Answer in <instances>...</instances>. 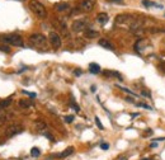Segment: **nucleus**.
Returning <instances> with one entry per match:
<instances>
[{"label":"nucleus","instance_id":"obj_1","mask_svg":"<svg viewBox=\"0 0 165 160\" xmlns=\"http://www.w3.org/2000/svg\"><path fill=\"white\" fill-rule=\"evenodd\" d=\"M28 5H29V9L32 10V13L34 15H37L40 19H45L47 17V10H46L45 5L41 4L38 0H30Z\"/></svg>","mask_w":165,"mask_h":160},{"label":"nucleus","instance_id":"obj_2","mask_svg":"<svg viewBox=\"0 0 165 160\" xmlns=\"http://www.w3.org/2000/svg\"><path fill=\"white\" fill-rule=\"evenodd\" d=\"M0 41L4 42V43H9L13 46H17V47H22L24 46V41H23L22 36L19 34H6V36H1L0 37Z\"/></svg>","mask_w":165,"mask_h":160},{"label":"nucleus","instance_id":"obj_3","mask_svg":"<svg viewBox=\"0 0 165 160\" xmlns=\"http://www.w3.org/2000/svg\"><path fill=\"white\" fill-rule=\"evenodd\" d=\"M29 43L38 48H46L47 47V38L41 33H34L29 36Z\"/></svg>","mask_w":165,"mask_h":160},{"label":"nucleus","instance_id":"obj_4","mask_svg":"<svg viewBox=\"0 0 165 160\" xmlns=\"http://www.w3.org/2000/svg\"><path fill=\"white\" fill-rule=\"evenodd\" d=\"M88 24H89L88 19H78V21H75L71 24V29H72V32H76V33L83 32V30H85L88 28Z\"/></svg>","mask_w":165,"mask_h":160},{"label":"nucleus","instance_id":"obj_5","mask_svg":"<svg viewBox=\"0 0 165 160\" xmlns=\"http://www.w3.org/2000/svg\"><path fill=\"white\" fill-rule=\"evenodd\" d=\"M23 130L24 128H23L22 125H10L9 127H6V130H5V137H8V139L14 137L15 135L23 132Z\"/></svg>","mask_w":165,"mask_h":160},{"label":"nucleus","instance_id":"obj_6","mask_svg":"<svg viewBox=\"0 0 165 160\" xmlns=\"http://www.w3.org/2000/svg\"><path fill=\"white\" fill-rule=\"evenodd\" d=\"M95 3H97V0H81V3L79 5V10L86 11V13L88 11H91L95 5Z\"/></svg>","mask_w":165,"mask_h":160},{"label":"nucleus","instance_id":"obj_7","mask_svg":"<svg viewBox=\"0 0 165 160\" xmlns=\"http://www.w3.org/2000/svg\"><path fill=\"white\" fill-rule=\"evenodd\" d=\"M48 41L50 43H51V46L53 48H60L61 47V37L59 36V33L56 32H51L48 34Z\"/></svg>","mask_w":165,"mask_h":160},{"label":"nucleus","instance_id":"obj_8","mask_svg":"<svg viewBox=\"0 0 165 160\" xmlns=\"http://www.w3.org/2000/svg\"><path fill=\"white\" fill-rule=\"evenodd\" d=\"M133 21H135V19L128 14H121V15H117V18H116V23L118 25H122V24H130L131 25Z\"/></svg>","mask_w":165,"mask_h":160},{"label":"nucleus","instance_id":"obj_9","mask_svg":"<svg viewBox=\"0 0 165 160\" xmlns=\"http://www.w3.org/2000/svg\"><path fill=\"white\" fill-rule=\"evenodd\" d=\"M147 45H149V42H147V40H144V38H140L139 41L135 43V50L139 53H142L145 50H146V47H147Z\"/></svg>","mask_w":165,"mask_h":160},{"label":"nucleus","instance_id":"obj_10","mask_svg":"<svg viewBox=\"0 0 165 160\" xmlns=\"http://www.w3.org/2000/svg\"><path fill=\"white\" fill-rule=\"evenodd\" d=\"M55 9L57 10V11H69L70 10V5H69L67 3H57V4H55Z\"/></svg>","mask_w":165,"mask_h":160},{"label":"nucleus","instance_id":"obj_11","mask_svg":"<svg viewBox=\"0 0 165 160\" xmlns=\"http://www.w3.org/2000/svg\"><path fill=\"white\" fill-rule=\"evenodd\" d=\"M108 19H109V17H108V14L107 13H99L97 15V22L99 23V24H102V25H104L106 23L108 22Z\"/></svg>","mask_w":165,"mask_h":160},{"label":"nucleus","instance_id":"obj_12","mask_svg":"<svg viewBox=\"0 0 165 160\" xmlns=\"http://www.w3.org/2000/svg\"><path fill=\"white\" fill-rule=\"evenodd\" d=\"M99 46H102V47H104V48H108V50H114L113 48V45L110 43V42L108 40H106V38H101L99 40Z\"/></svg>","mask_w":165,"mask_h":160},{"label":"nucleus","instance_id":"obj_13","mask_svg":"<svg viewBox=\"0 0 165 160\" xmlns=\"http://www.w3.org/2000/svg\"><path fill=\"white\" fill-rule=\"evenodd\" d=\"M99 36V32L98 30H94V29H91V28H86L85 29V37L88 38H97Z\"/></svg>","mask_w":165,"mask_h":160},{"label":"nucleus","instance_id":"obj_14","mask_svg":"<svg viewBox=\"0 0 165 160\" xmlns=\"http://www.w3.org/2000/svg\"><path fill=\"white\" fill-rule=\"evenodd\" d=\"M9 114L6 113V110L5 109H0V126H3L5 122L9 120Z\"/></svg>","mask_w":165,"mask_h":160},{"label":"nucleus","instance_id":"obj_15","mask_svg":"<svg viewBox=\"0 0 165 160\" xmlns=\"http://www.w3.org/2000/svg\"><path fill=\"white\" fill-rule=\"evenodd\" d=\"M89 71L91 74H99V72H101V66L95 62H91L89 65Z\"/></svg>","mask_w":165,"mask_h":160},{"label":"nucleus","instance_id":"obj_16","mask_svg":"<svg viewBox=\"0 0 165 160\" xmlns=\"http://www.w3.org/2000/svg\"><path fill=\"white\" fill-rule=\"evenodd\" d=\"M32 101L30 99H21L19 101V107H22V108H29V107H32Z\"/></svg>","mask_w":165,"mask_h":160},{"label":"nucleus","instance_id":"obj_17","mask_svg":"<svg viewBox=\"0 0 165 160\" xmlns=\"http://www.w3.org/2000/svg\"><path fill=\"white\" fill-rule=\"evenodd\" d=\"M72 152H74V147H71V146H70V147H67L65 151L60 152V154L57 155V156H59V158H67V156H69V155H71Z\"/></svg>","mask_w":165,"mask_h":160},{"label":"nucleus","instance_id":"obj_18","mask_svg":"<svg viewBox=\"0 0 165 160\" xmlns=\"http://www.w3.org/2000/svg\"><path fill=\"white\" fill-rule=\"evenodd\" d=\"M34 126H36V130H37V131H43V130L47 128V125H46L43 121H36Z\"/></svg>","mask_w":165,"mask_h":160},{"label":"nucleus","instance_id":"obj_19","mask_svg":"<svg viewBox=\"0 0 165 160\" xmlns=\"http://www.w3.org/2000/svg\"><path fill=\"white\" fill-rule=\"evenodd\" d=\"M103 74H104L106 76H114V78H118L120 80H123L122 79V75L120 74V72H117V71H108L107 70V71L103 72Z\"/></svg>","mask_w":165,"mask_h":160},{"label":"nucleus","instance_id":"obj_20","mask_svg":"<svg viewBox=\"0 0 165 160\" xmlns=\"http://www.w3.org/2000/svg\"><path fill=\"white\" fill-rule=\"evenodd\" d=\"M11 104V98H8L5 101H1L0 102V109H5L6 107H9Z\"/></svg>","mask_w":165,"mask_h":160},{"label":"nucleus","instance_id":"obj_21","mask_svg":"<svg viewBox=\"0 0 165 160\" xmlns=\"http://www.w3.org/2000/svg\"><path fill=\"white\" fill-rule=\"evenodd\" d=\"M30 155H32L33 158H38V156L41 155V151H40V149H38V147H33L32 150H30Z\"/></svg>","mask_w":165,"mask_h":160},{"label":"nucleus","instance_id":"obj_22","mask_svg":"<svg viewBox=\"0 0 165 160\" xmlns=\"http://www.w3.org/2000/svg\"><path fill=\"white\" fill-rule=\"evenodd\" d=\"M70 107H71V108H74L75 112H79V110H80V107L74 102V99H71V101H70Z\"/></svg>","mask_w":165,"mask_h":160},{"label":"nucleus","instance_id":"obj_23","mask_svg":"<svg viewBox=\"0 0 165 160\" xmlns=\"http://www.w3.org/2000/svg\"><path fill=\"white\" fill-rule=\"evenodd\" d=\"M149 32H150V33H159V32H165V29L156 28V27H154V28H150V29H149Z\"/></svg>","mask_w":165,"mask_h":160},{"label":"nucleus","instance_id":"obj_24","mask_svg":"<svg viewBox=\"0 0 165 160\" xmlns=\"http://www.w3.org/2000/svg\"><path fill=\"white\" fill-rule=\"evenodd\" d=\"M142 4H144V5L145 6H155L156 5V4L155 3H152V1H150V0H142Z\"/></svg>","mask_w":165,"mask_h":160},{"label":"nucleus","instance_id":"obj_25","mask_svg":"<svg viewBox=\"0 0 165 160\" xmlns=\"http://www.w3.org/2000/svg\"><path fill=\"white\" fill-rule=\"evenodd\" d=\"M94 120H95V123H97V126H98V127H99V130H104V127H103V125H102L101 120H99L98 117H95Z\"/></svg>","mask_w":165,"mask_h":160},{"label":"nucleus","instance_id":"obj_26","mask_svg":"<svg viewBox=\"0 0 165 160\" xmlns=\"http://www.w3.org/2000/svg\"><path fill=\"white\" fill-rule=\"evenodd\" d=\"M65 120V122H66V123H71L72 121H74V116H66L64 118Z\"/></svg>","mask_w":165,"mask_h":160},{"label":"nucleus","instance_id":"obj_27","mask_svg":"<svg viewBox=\"0 0 165 160\" xmlns=\"http://www.w3.org/2000/svg\"><path fill=\"white\" fill-rule=\"evenodd\" d=\"M0 51H4V52H6V53H9L10 52V48L8 47V46H0Z\"/></svg>","mask_w":165,"mask_h":160},{"label":"nucleus","instance_id":"obj_28","mask_svg":"<svg viewBox=\"0 0 165 160\" xmlns=\"http://www.w3.org/2000/svg\"><path fill=\"white\" fill-rule=\"evenodd\" d=\"M101 149H102V150H108V149H109V145L106 144V142H102V144H101Z\"/></svg>","mask_w":165,"mask_h":160},{"label":"nucleus","instance_id":"obj_29","mask_svg":"<svg viewBox=\"0 0 165 160\" xmlns=\"http://www.w3.org/2000/svg\"><path fill=\"white\" fill-rule=\"evenodd\" d=\"M159 69L161 70L163 72H165V61H161V62L159 64Z\"/></svg>","mask_w":165,"mask_h":160},{"label":"nucleus","instance_id":"obj_30","mask_svg":"<svg viewBox=\"0 0 165 160\" xmlns=\"http://www.w3.org/2000/svg\"><path fill=\"white\" fill-rule=\"evenodd\" d=\"M23 94H27V95H29L30 98H34V97H36V94H34V93H29V91H27V90H23Z\"/></svg>","mask_w":165,"mask_h":160},{"label":"nucleus","instance_id":"obj_31","mask_svg":"<svg viewBox=\"0 0 165 160\" xmlns=\"http://www.w3.org/2000/svg\"><path fill=\"white\" fill-rule=\"evenodd\" d=\"M137 105H139V107H144V108H146V109H151V107H150V105L144 104V103H137Z\"/></svg>","mask_w":165,"mask_h":160},{"label":"nucleus","instance_id":"obj_32","mask_svg":"<svg viewBox=\"0 0 165 160\" xmlns=\"http://www.w3.org/2000/svg\"><path fill=\"white\" fill-rule=\"evenodd\" d=\"M110 3H116V4H123V0H108Z\"/></svg>","mask_w":165,"mask_h":160},{"label":"nucleus","instance_id":"obj_33","mask_svg":"<svg viewBox=\"0 0 165 160\" xmlns=\"http://www.w3.org/2000/svg\"><path fill=\"white\" fill-rule=\"evenodd\" d=\"M117 160H127V156H125V155H121V156H118Z\"/></svg>","mask_w":165,"mask_h":160},{"label":"nucleus","instance_id":"obj_34","mask_svg":"<svg viewBox=\"0 0 165 160\" xmlns=\"http://www.w3.org/2000/svg\"><path fill=\"white\" fill-rule=\"evenodd\" d=\"M142 94L146 95V97H150V93H147V91H145V90H142Z\"/></svg>","mask_w":165,"mask_h":160},{"label":"nucleus","instance_id":"obj_35","mask_svg":"<svg viewBox=\"0 0 165 160\" xmlns=\"http://www.w3.org/2000/svg\"><path fill=\"white\" fill-rule=\"evenodd\" d=\"M80 74H81V71L80 70H75V75H80Z\"/></svg>","mask_w":165,"mask_h":160},{"label":"nucleus","instance_id":"obj_36","mask_svg":"<svg viewBox=\"0 0 165 160\" xmlns=\"http://www.w3.org/2000/svg\"><path fill=\"white\" fill-rule=\"evenodd\" d=\"M142 160H152V159H149V158H145V159H142Z\"/></svg>","mask_w":165,"mask_h":160}]
</instances>
